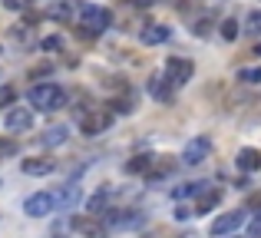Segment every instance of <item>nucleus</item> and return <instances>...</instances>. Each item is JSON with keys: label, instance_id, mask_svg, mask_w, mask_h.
Here are the masks:
<instances>
[{"label": "nucleus", "instance_id": "nucleus-12", "mask_svg": "<svg viewBox=\"0 0 261 238\" xmlns=\"http://www.w3.org/2000/svg\"><path fill=\"white\" fill-rule=\"evenodd\" d=\"M149 96L159 99V103H172V83L166 80V73H162V76H152V80H149Z\"/></svg>", "mask_w": 261, "mask_h": 238}, {"label": "nucleus", "instance_id": "nucleus-5", "mask_svg": "<svg viewBox=\"0 0 261 238\" xmlns=\"http://www.w3.org/2000/svg\"><path fill=\"white\" fill-rule=\"evenodd\" d=\"M73 232L80 238H106V222L96 219L93 212L89 215H73Z\"/></svg>", "mask_w": 261, "mask_h": 238}, {"label": "nucleus", "instance_id": "nucleus-9", "mask_svg": "<svg viewBox=\"0 0 261 238\" xmlns=\"http://www.w3.org/2000/svg\"><path fill=\"white\" fill-rule=\"evenodd\" d=\"M4 126H7V133H30V129H33V113L23 110V106H17V110L7 113Z\"/></svg>", "mask_w": 261, "mask_h": 238}, {"label": "nucleus", "instance_id": "nucleus-30", "mask_svg": "<svg viewBox=\"0 0 261 238\" xmlns=\"http://www.w3.org/2000/svg\"><path fill=\"white\" fill-rule=\"evenodd\" d=\"M133 4H139V7H149V4H155V0H133Z\"/></svg>", "mask_w": 261, "mask_h": 238}, {"label": "nucleus", "instance_id": "nucleus-8", "mask_svg": "<svg viewBox=\"0 0 261 238\" xmlns=\"http://www.w3.org/2000/svg\"><path fill=\"white\" fill-rule=\"evenodd\" d=\"M53 195L50 192H37V195H30V199H23V212L30 215V219H43V215H50L53 212Z\"/></svg>", "mask_w": 261, "mask_h": 238}, {"label": "nucleus", "instance_id": "nucleus-11", "mask_svg": "<svg viewBox=\"0 0 261 238\" xmlns=\"http://www.w3.org/2000/svg\"><path fill=\"white\" fill-rule=\"evenodd\" d=\"M169 37H172V30H169L166 23H146V27H142V33H139V40L146 46H159V43H166Z\"/></svg>", "mask_w": 261, "mask_h": 238}, {"label": "nucleus", "instance_id": "nucleus-7", "mask_svg": "<svg viewBox=\"0 0 261 238\" xmlns=\"http://www.w3.org/2000/svg\"><path fill=\"white\" fill-rule=\"evenodd\" d=\"M109 126H113V116H109L106 110L86 113V116L80 119V133H83V136H99V133H106Z\"/></svg>", "mask_w": 261, "mask_h": 238}, {"label": "nucleus", "instance_id": "nucleus-2", "mask_svg": "<svg viewBox=\"0 0 261 238\" xmlns=\"http://www.w3.org/2000/svg\"><path fill=\"white\" fill-rule=\"evenodd\" d=\"M80 27H83L86 33H102V30L113 27V13L99 4H83L80 7Z\"/></svg>", "mask_w": 261, "mask_h": 238}, {"label": "nucleus", "instance_id": "nucleus-27", "mask_svg": "<svg viewBox=\"0 0 261 238\" xmlns=\"http://www.w3.org/2000/svg\"><path fill=\"white\" fill-rule=\"evenodd\" d=\"M189 215H192V208H185V205H178V208H175V219H178V222H185Z\"/></svg>", "mask_w": 261, "mask_h": 238}, {"label": "nucleus", "instance_id": "nucleus-31", "mask_svg": "<svg viewBox=\"0 0 261 238\" xmlns=\"http://www.w3.org/2000/svg\"><path fill=\"white\" fill-rule=\"evenodd\" d=\"M255 53H261V46H258V50H255Z\"/></svg>", "mask_w": 261, "mask_h": 238}, {"label": "nucleus", "instance_id": "nucleus-16", "mask_svg": "<svg viewBox=\"0 0 261 238\" xmlns=\"http://www.w3.org/2000/svg\"><path fill=\"white\" fill-rule=\"evenodd\" d=\"M66 139H70V129H66V126H50L43 136H40L43 146H60V142H66Z\"/></svg>", "mask_w": 261, "mask_h": 238}, {"label": "nucleus", "instance_id": "nucleus-29", "mask_svg": "<svg viewBox=\"0 0 261 238\" xmlns=\"http://www.w3.org/2000/svg\"><path fill=\"white\" fill-rule=\"evenodd\" d=\"M7 7H10V10H20V7H23V0H4Z\"/></svg>", "mask_w": 261, "mask_h": 238}, {"label": "nucleus", "instance_id": "nucleus-28", "mask_svg": "<svg viewBox=\"0 0 261 238\" xmlns=\"http://www.w3.org/2000/svg\"><path fill=\"white\" fill-rule=\"evenodd\" d=\"M13 99V90H0V103H10Z\"/></svg>", "mask_w": 261, "mask_h": 238}, {"label": "nucleus", "instance_id": "nucleus-25", "mask_svg": "<svg viewBox=\"0 0 261 238\" xmlns=\"http://www.w3.org/2000/svg\"><path fill=\"white\" fill-rule=\"evenodd\" d=\"M60 46H63V40H60V37H46L43 40V50L46 53H50V50H60Z\"/></svg>", "mask_w": 261, "mask_h": 238}, {"label": "nucleus", "instance_id": "nucleus-18", "mask_svg": "<svg viewBox=\"0 0 261 238\" xmlns=\"http://www.w3.org/2000/svg\"><path fill=\"white\" fill-rule=\"evenodd\" d=\"M238 80H242V83H248V86H258L261 83V66H245V70L238 73Z\"/></svg>", "mask_w": 261, "mask_h": 238}, {"label": "nucleus", "instance_id": "nucleus-6", "mask_svg": "<svg viewBox=\"0 0 261 238\" xmlns=\"http://www.w3.org/2000/svg\"><path fill=\"white\" fill-rule=\"evenodd\" d=\"M208 152H212L208 136H195V139H192L189 146L182 149V162H185V166H198V162L208 159Z\"/></svg>", "mask_w": 261, "mask_h": 238}, {"label": "nucleus", "instance_id": "nucleus-17", "mask_svg": "<svg viewBox=\"0 0 261 238\" xmlns=\"http://www.w3.org/2000/svg\"><path fill=\"white\" fill-rule=\"evenodd\" d=\"M152 159H155V155H136L133 162H126V172H133V175H146L149 169H152Z\"/></svg>", "mask_w": 261, "mask_h": 238}, {"label": "nucleus", "instance_id": "nucleus-13", "mask_svg": "<svg viewBox=\"0 0 261 238\" xmlns=\"http://www.w3.org/2000/svg\"><path fill=\"white\" fill-rule=\"evenodd\" d=\"M53 169H57L53 159H23L20 162V172L23 175H50Z\"/></svg>", "mask_w": 261, "mask_h": 238}, {"label": "nucleus", "instance_id": "nucleus-24", "mask_svg": "<svg viewBox=\"0 0 261 238\" xmlns=\"http://www.w3.org/2000/svg\"><path fill=\"white\" fill-rule=\"evenodd\" d=\"M248 238H261V215H255L248 225Z\"/></svg>", "mask_w": 261, "mask_h": 238}, {"label": "nucleus", "instance_id": "nucleus-10", "mask_svg": "<svg viewBox=\"0 0 261 238\" xmlns=\"http://www.w3.org/2000/svg\"><path fill=\"white\" fill-rule=\"evenodd\" d=\"M80 199H83V189H80L76 182H70V186H63V189H60V195H53V205H57L60 212H70V208L76 205Z\"/></svg>", "mask_w": 261, "mask_h": 238}, {"label": "nucleus", "instance_id": "nucleus-23", "mask_svg": "<svg viewBox=\"0 0 261 238\" xmlns=\"http://www.w3.org/2000/svg\"><path fill=\"white\" fill-rule=\"evenodd\" d=\"M248 30L261 37V10H251V13H248Z\"/></svg>", "mask_w": 261, "mask_h": 238}, {"label": "nucleus", "instance_id": "nucleus-32", "mask_svg": "<svg viewBox=\"0 0 261 238\" xmlns=\"http://www.w3.org/2000/svg\"><path fill=\"white\" fill-rule=\"evenodd\" d=\"M46 4H53V0H46Z\"/></svg>", "mask_w": 261, "mask_h": 238}, {"label": "nucleus", "instance_id": "nucleus-20", "mask_svg": "<svg viewBox=\"0 0 261 238\" xmlns=\"http://www.w3.org/2000/svg\"><path fill=\"white\" fill-rule=\"evenodd\" d=\"M222 37H225V40H238V20H235V17H228V20L222 23Z\"/></svg>", "mask_w": 261, "mask_h": 238}, {"label": "nucleus", "instance_id": "nucleus-22", "mask_svg": "<svg viewBox=\"0 0 261 238\" xmlns=\"http://www.w3.org/2000/svg\"><path fill=\"white\" fill-rule=\"evenodd\" d=\"M17 139H0V159H7V155H17Z\"/></svg>", "mask_w": 261, "mask_h": 238}, {"label": "nucleus", "instance_id": "nucleus-1", "mask_svg": "<svg viewBox=\"0 0 261 238\" xmlns=\"http://www.w3.org/2000/svg\"><path fill=\"white\" fill-rule=\"evenodd\" d=\"M27 99H30V106L40 110V113H57V110L66 106V90L57 86V83H37L27 93Z\"/></svg>", "mask_w": 261, "mask_h": 238}, {"label": "nucleus", "instance_id": "nucleus-26", "mask_svg": "<svg viewBox=\"0 0 261 238\" xmlns=\"http://www.w3.org/2000/svg\"><path fill=\"white\" fill-rule=\"evenodd\" d=\"M208 30H212V20H198V23H195V33H198V37H205Z\"/></svg>", "mask_w": 261, "mask_h": 238}, {"label": "nucleus", "instance_id": "nucleus-15", "mask_svg": "<svg viewBox=\"0 0 261 238\" xmlns=\"http://www.w3.org/2000/svg\"><path fill=\"white\" fill-rule=\"evenodd\" d=\"M198 195H202V199H198V205H195V215H208L212 208L222 202V189H212V192H205V189H202Z\"/></svg>", "mask_w": 261, "mask_h": 238}, {"label": "nucleus", "instance_id": "nucleus-3", "mask_svg": "<svg viewBox=\"0 0 261 238\" xmlns=\"http://www.w3.org/2000/svg\"><path fill=\"white\" fill-rule=\"evenodd\" d=\"M245 222H248V208H235V212H225V215H218V219L208 225V235H212V238L231 235V232H238Z\"/></svg>", "mask_w": 261, "mask_h": 238}, {"label": "nucleus", "instance_id": "nucleus-14", "mask_svg": "<svg viewBox=\"0 0 261 238\" xmlns=\"http://www.w3.org/2000/svg\"><path fill=\"white\" fill-rule=\"evenodd\" d=\"M235 166L242 169V172H255V169H261V152L258 149H242L235 159Z\"/></svg>", "mask_w": 261, "mask_h": 238}, {"label": "nucleus", "instance_id": "nucleus-19", "mask_svg": "<svg viewBox=\"0 0 261 238\" xmlns=\"http://www.w3.org/2000/svg\"><path fill=\"white\" fill-rule=\"evenodd\" d=\"M202 189H205V182H189V186L175 189V199H189V195H198Z\"/></svg>", "mask_w": 261, "mask_h": 238}, {"label": "nucleus", "instance_id": "nucleus-4", "mask_svg": "<svg viewBox=\"0 0 261 238\" xmlns=\"http://www.w3.org/2000/svg\"><path fill=\"white\" fill-rule=\"evenodd\" d=\"M192 73H195V63L185 57H169L166 60V80L172 86H185L192 80Z\"/></svg>", "mask_w": 261, "mask_h": 238}, {"label": "nucleus", "instance_id": "nucleus-21", "mask_svg": "<svg viewBox=\"0 0 261 238\" xmlns=\"http://www.w3.org/2000/svg\"><path fill=\"white\" fill-rule=\"evenodd\" d=\"M106 199H109V192H106V189H99V192H96L93 199H89V212L96 215V212H99L102 205H106Z\"/></svg>", "mask_w": 261, "mask_h": 238}]
</instances>
